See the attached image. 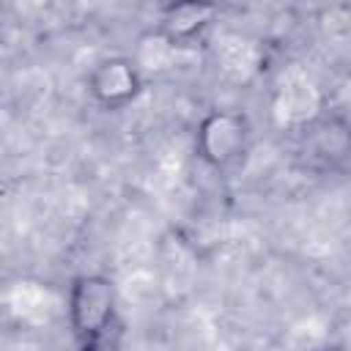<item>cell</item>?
Returning <instances> with one entry per match:
<instances>
[{"label": "cell", "instance_id": "2", "mask_svg": "<svg viewBox=\"0 0 351 351\" xmlns=\"http://www.w3.org/2000/svg\"><path fill=\"white\" fill-rule=\"evenodd\" d=\"M250 145V123L244 115L217 110L203 118L197 129V151L211 167H233L244 159Z\"/></svg>", "mask_w": 351, "mask_h": 351}, {"label": "cell", "instance_id": "3", "mask_svg": "<svg viewBox=\"0 0 351 351\" xmlns=\"http://www.w3.org/2000/svg\"><path fill=\"white\" fill-rule=\"evenodd\" d=\"M140 90H143V80L137 66L121 55L99 60L88 74V93L107 112H118L129 107L140 96Z\"/></svg>", "mask_w": 351, "mask_h": 351}, {"label": "cell", "instance_id": "4", "mask_svg": "<svg viewBox=\"0 0 351 351\" xmlns=\"http://www.w3.org/2000/svg\"><path fill=\"white\" fill-rule=\"evenodd\" d=\"M217 8L206 3H181V5H167L162 16L159 33L173 44V47H186L203 36V30L211 25Z\"/></svg>", "mask_w": 351, "mask_h": 351}, {"label": "cell", "instance_id": "1", "mask_svg": "<svg viewBox=\"0 0 351 351\" xmlns=\"http://www.w3.org/2000/svg\"><path fill=\"white\" fill-rule=\"evenodd\" d=\"M69 318L74 335L82 343V351H99L110 340L115 326V291L107 277L85 274L77 277L69 291Z\"/></svg>", "mask_w": 351, "mask_h": 351}, {"label": "cell", "instance_id": "5", "mask_svg": "<svg viewBox=\"0 0 351 351\" xmlns=\"http://www.w3.org/2000/svg\"><path fill=\"white\" fill-rule=\"evenodd\" d=\"M321 351H343V348H321Z\"/></svg>", "mask_w": 351, "mask_h": 351}]
</instances>
